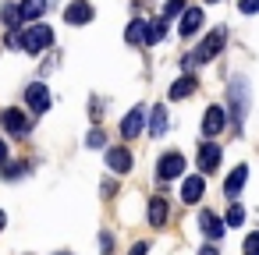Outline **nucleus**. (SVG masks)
I'll return each instance as SVG.
<instances>
[{
  "mask_svg": "<svg viewBox=\"0 0 259 255\" xmlns=\"http://www.w3.org/2000/svg\"><path fill=\"white\" fill-rule=\"evenodd\" d=\"M107 167H110L114 174H128V170H132V152H128L124 145L107 149Z\"/></svg>",
  "mask_w": 259,
  "mask_h": 255,
  "instance_id": "obj_13",
  "label": "nucleus"
},
{
  "mask_svg": "<svg viewBox=\"0 0 259 255\" xmlns=\"http://www.w3.org/2000/svg\"><path fill=\"white\" fill-rule=\"evenodd\" d=\"M64 22H68V25H85V22H93V4H89V0H71V4L64 8Z\"/></svg>",
  "mask_w": 259,
  "mask_h": 255,
  "instance_id": "obj_8",
  "label": "nucleus"
},
{
  "mask_svg": "<svg viewBox=\"0 0 259 255\" xmlns=\"http://www.w3.org/2000/svg\"><path fill=\"white\" fill-rule=\"evenodd\" d=\"M224 43H227V29L220 25V29H213V32L199 43V50H195L192 57H185V68H192V64H209V61L224 50Z\"/></svg>",
  "mask_w": 259,
  "mask_h": 255,
  "instance_id": "obj_3",
  "label": "nucleus"
},
{
  "mask_svg": "<svg viewBox=\"0 0 259 255\" xmlns=\"http://www.w3.org/2000/svg\"><path fill=\"white\" fill-rule=\"evenodd\" d=\"M4 163H8V142L0 138V167H4Z\"/></svg>",
  "mask_w": 259,
  "mask_h": 255,
  "instance_id": "obj_30",
  "label": "nucleus"
},
{
  "mask_svg": "<svg viewBox=\"0 0 259 255\" xmlns=\"http://www.w3.org/2000/svg\"><path fill=\"white\" fill-rule=\"evenodd\" d=\"M18 11H22V22H39L47 15V0H22Z\"/></svg>",
  "mask_w": 259,
  "mask_h": 255,
  "instance_id": "obj_18",
  "label": "nucleus"
},
{
  "mask_svg": "<svg viewBox=\"0 0 259 255\" xmlns=\"http://www.w3.org/2000/svg\"><path fill=\"white\" fill-rule=\"evenodd\" d=\"M85 145H89V149H103V145H107V135H103L100 128H93V131L85 135Z\"/></svg>",
  "mask_w": 259,
  "mask_h": 255,
  "instance_id": "obj_24",
  "label": "nucleus"
},
{
  "mask_svg": "<svg viewBox=\"0 0 259 255\" xmlns=\"http://www.w3.org/2000/svg\"><path fill=\"white\" fill-rule=\"evenodd\" d=\"M167 36V18L160 15V18H153V22H146V43L153 46V43H160Z\"/></svg>",
  "mask_w": 259,
  "mask_h": 255,
  "instance_id": "obj_20",
  "label": "nucleus"
},
{
  "mask_svg": "<svg viewBox=\"0 0 259 255\" xmlns=\"http://www.w3.org/2000/svg\"><path fill=\"white\" fill-rule=\"evenodd\" d=\"M25 170H29V167H25V163H11V167H8V163H4V170H0V174H4V181H8V177H11V181H15V177H22V174H25Z\"/></svg>",
  "mask_w": 259,
  "mask_h": 255,
  "instance_id": "obj_27",
  "label": "nucleus"
},
{
  "mask_svg": "<svg viewBox=\"0 0 259 255\" xmlns=\"http://www.w3.org/2000/svg\"><path fill=\"white\" fill-rule=\"evenodd\" d=\"M217 167H220V145H217V142H202V145H199V170L209 177Z\"/></svg>",
  "mask_w": 259,
  "mask_h": 255,
  "instance_id": "obj_9",
  "label": "nucleus"
},
{
  "mask_svg": "<svg viewBox=\"0 0 259 255\" xmlns=\"http://www.w3.org/2000/svg\"><path fill=\"white\" fill-rule=\"evenodd\" d=\"M18 46L25 54H43L47 46H54V29L43 25V22H29V29H18Z\"/></svg>",
  "mask_w": 259,
  "mask_h": 255,
  "instance_id": "obj_1",
  "label": "nucleus"
},
{
  "mask_svg": "<svg viewBox=\"0 0 259 255\" xmlns=\"http://www.w3.org/2000/svg\"><path fill=\"white\" fill-rule=\"evenodd\" d=\"M25 107H29V114H47L50 110V89L43 85V82H32L29 89H25Z\"/></svg>",
  "mask_w": 259,
  "mask_h": 255,
  "instance_id": "obj_5",
  "label": "nucleus"
},
{
  "mask_svg": "<svg viewBox=\"0 0 259 255\" xmlns=\"http://www.w3.org/2000/svg\"><path fill=\"white\" fill-rule=\"evenodd\" d=\"M181 170H185V156H181V152H163V156L156 160V177H160V181H174Z\"/></svg>",
  "mask_w": 259,
  "mask_h": 255,
  "instance_id": "obj_6",
  "label": "nucleus"
},
{
  "mask_svg": "<svg viewBox=\"0 0 259 255\" xmlns=\"http://www.w3.org/2000/svg\"><path fill=\"white\" fill-rule=\"evenodd\" d=\"M238 8H241V15H255L259 11V0H238Z\"/></svg>",
  "mask_w": 259,
  "mask_h": 255,
  "instance_id": "obj_28",
  "label": "nucleus"
},
{
  "mask_svg": "<svg viewBox=\"0 0 259 255\" xmlns=\"http://www.w3.org/2000/svg\"><path fill=\"white\" fill-rule=\"evenodd\" d=\"M146 216H149V227H163L167 223V198L153 195L149 206H146Z\"/></svg>",
  "mask_w": 259,
  "mask_h": 255,
  "instance_id": "obj_17",
  "label": "nucleus"
},
{
  "mask_svg": "<svg viewBox=\"0 0 259 255\" xmlns=\"http://www.w3.org/2000/svg\"><path fill=\"white\" fill-rule=\"evenodd\" d=\"M241 251H245V255H259V230H252V234L245 237V244H241Z\"/></svg>",
  "mask_w": 259,
  "mask_h": 255,
  "instance_id": "obj_26",
  "label": "nucleus"
},
{
  "mask_svg": "<svg viewBox=\"0 0 259 255\" xmlns=\"http://www.w3.org/2000/svg\"><path fill=\"white\" fill-rule=\"evenodd\" d=\"M195 89H199V78H195V75H181V78H174V85H170L167 96H170V99H185V96H192Z\"/></svg>",
  "mask_w": 259,
  "mask_h": 255,
  "instance_id": "obj_16",
  "label": "nucleus"
},
{
  "mask_svg": "<svg viewBox=\"0 0 259 255\" xmlns=\"http://www.w3.org/2000/svg\"><path fill=\"white\" fill-rule=\"evenodd\" d=\"M146 117H149V135H153V138H160V135L167 131V110H163V107H153Z\"/></svg>",
  "mask_w": 259,
  "mask_h": 255,
  "instance_id": "obj_19",
  "label": "nucleus"
},
{
  "mask_svg": "<svg viewBox=\"0 0 259 255\" xmlns=\"http://www.w3.org/2000/svg\"><path fill=\"white\" fill-rule=\"evenodd\" d=\"M202 191H206V174H192V177L181 181V198H185L188 206H195V202L202 198Z\"/></svg>",
  "mask_w": 259,
  "mask_h": 255,
  "instance_id": "obj_10",
  "label": "nucleus"
},
{
  "mask_svg": "<svg viewBox=\"0 0 259 255\" xmlns=\"http://www.w3.org/2000/svg\"><path fill=\"white\" fill-rule=\"evenodd\" d=\"M146 251H149V244H146V241H139V244L132 248V255H146Z\"/></svg>",
  "mask_w": 259,
  "mask_h": 255,
  "instance_id": "obj_31",
  "label": "nucleus"
},
{
  "mask_svg": "<svg viewBox=\"0 0 259 255\" xmlns=\"http://www.w3.org/2000/svg\"><path fill=\"white\" fill-rule=\"evenodd\" d=\"M124 39H128L132 46H139V43H146V22H142V18H135V22L128 25V32H124Z\"/></svg>",
  "mask_w": 259,
  "mask_h": 255,
  "instance_id": "obj_21",
  "label": "nucleus"
},
{
  "mask_svg": "<svg viewBox=\"0 0 259 255\" xmlns=\"http://www.w3.org/2000/svg\"><path fill=\"white\" fill-rule=\"evenodd\" d=\"M199 230H202L209 241H220V237H224V220L213 216L209 209H202V213H199Z\"/></svg>",
  "mask_w": 259,
  "mask_h": 255,
  "instance_id": "obj_14",
  "label": "nucleus"
},
{
  "mask_svg": "<svg viewBox=\"0 0 259 255\" xmlns=\"http://www.w3.org/2000/svg\"><path fill=\"white\" fill-rule=\"evenodd\" d=\"M199 255H217V248H213V244H202V248H199Z\"/></svg>",
  "mask_w": 259,
  "mask_h": 255,
  "instance_id": "obj_32",
  "label": "nucleus"
},
{
  "mask_svg": "<svg viewBox=\"0 0 259 255\" xmlns=\"http://www.w3.org/2000/svg\"><path fill=\"white\" fill-rule=\"evenodd\" d=\"M245 181H248V167L241 163V167H234V174H227V181H224V195L234 202V198H238V191L245 188Z\"/></svg>",
  "mask_w": 259,
  "mask_h": 255,
  "instance_id": "obj_15",
  "label": "nucleus"
},
{
  "mask_svg": "<svg viewBox=\"0 0 259 255\" xmlns=\"http://www.w3.org/2000/svg\"><path fill=\"white\" fill-rule=\"evenodd\" d=\"M100 244H103V251H107V255L114 251V237H110V234H100Z\"/></svg>",
  "mask_w": 259,
  "mask_h": 255,
  "instance_id": "obj_29",
  "label": "nucleus"
},
{
  "mask_svg": "<svg viewBox=\"0 0 259 255\" xmlns=\"http://www.w3.org/2000/svg\"><path fill=\"white\" fill-rule=\"evenodd\" d=\"M0 18H4V25H8L11 32H18V25H22V11H18L15 4H4V11H0Z\"/></svg>",
  "mask_w": 259,
  "mask_h": 255,
  "instance_id": "obj_22",
  "label": "nucleus"
},
{
  "mask_svg": "<svg viewBox=\"0 0 259 255\" xmlns=\"http://www.w3.org/2000/svg\"><path fill=\"white\" fill-rule=\"evenodd\" d=\"M227 103H231L234 131L241 135V131H245V114H248V103H252V92H248V82H245V78H234V82H231V89H227Z\"/></svg>",
  "mask_w": 259,
  "mask_h": 255,
  "instance_id": "obj_2",
  "label": "nucleus"
},
{
  "mask_svg": "<svg viewBox=\"0 0 259 255\" xmlns=\"http://www.w3.org/2000/svg\"><path fill=\"white\" fill-rule=\"evenodd\" d=\"M142 128H146V107H135V110L124 114V121H121V138H139Z\"/></svg>",
  "mask_w": 259,
  "mask_h": 255,
  "instance_id": "obj_7",
  "label": "nucleus"
},
{
  "mask_svg": "<svg viewBox=\"0 0 259 255\" xmlns=\"http://www.w3.org/2000/svg\"><path fill=\"white\" fill-rule=\"evenodd\" d=\"M224 124H227V110L224 107H209L206 114H202V135H217V131H224Z\"/></svg>",
  "mask_w": 259,
  "mask_h": 255,
  "instance_id": "obj_12",
  "label": "nucleus"
},
{
  "mask_svg": "<svg viewBox=\"0 0 259 255\" xmlns=\"http://www.w3.org/2000/svg\"><path fill=\"white\" fill-rule=\"evenodd\" d=\"M245 223V209L238 206V202H231V209H227V220H224V227H241Z\"/></svg>",
  "mask_w": 259,
  "mask_h": 255,
  "instance_id": "obj_23",
  "label": "nucleus"
},
{
  "mask_svg": "<svg viewBox=\"0 0 259 255\" xmlns=\"http://www.w3.org/2000/svg\"><path fill=\"white\" fill-rule=\"evenodd\" d=\"M4 223H8V213H4V209H0V227H4Z\"/></svg>",
  "mask_w": 259,
  "mask_h": 255,
  "instance_id": "obj_33",
  "label": "nucleus"
},
{
  "mask_svg": "<svg viewBox=\"0 0 259 255\" xmlns=\"http://www.w3.org/2000/svg\"><path fill=\"white\" fill-rule=\"evenodd\" d=\"M0 128H4L8 135H29L32 114H25V110H18V107H8L4 114H0Z\"/></svg>",
  "mask_w": 259,
  "mask_h": 255,
  "instance_id": "obj_4",
  "label": "nucleus"
},
{
  "mask_svg": "<svg viewBox=\"0 0 259 255\" xmlns=\"http://www.w3.org/2000/svg\"><path fill=\"white\" fill-rule=\"evenodd\" d=\"M202 18H206L202 8H185V11H181V22H178V32H181V36H195V32L202 29Z\"/></svg>",
  "mask_w": 259,
  "mask_h": 255,
  "instance_id": "obj_11",
  "label": "nucleus"
},
{
  "mask_svg": "<svg viewBox=\"0 0 259 255\" xmlns=\"http://www.w3.org/2000/svg\"><path fill=\"white\" fill-rule=\"evenodd\" d=\"M185 11V0H167V4H163V18L170 22V18H178Z\"/></svg>",
  "mask_w": 259,
  "mask_h": 255,
  "instance_id": "obj_25",
  "label": "nucleus"
},
{
  "mask_svg": "<svg viewBox=\"0 0 259 255\" xmlns=\"http://www.w3.org/2000/svg\"><path fill=\"white\" fill-rule=\"evenodd\" d=\"M206 4H220V0H206Z\"/></svg>",
  "mask_w": 259,
  "mask_h": 255,
  "instance_id": "obj_34",
  "label": "nucleus"
}]
</instances>
